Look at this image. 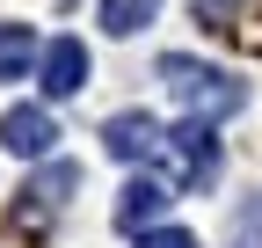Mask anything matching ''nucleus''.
I'll return each mask as SVG.
<instances>
[{"label":"nucleus","mask_w":262,"mask_h":248,"mask_svg":"<svg viewBox=\"0 0 262 248\" xmlns=\"http://www.w3.org/2000/svg\"><path fill=\"white\" fill-rule=\"evenodd\" d=\"M160 80H168V95H175L189 117H204V124L233 117V110L248 102V80H233L226 66H204V58H182V51L160 58Z\"/></svg>","instance_id":"1"},{"label":"nucleus","mask_w":262,"mask_h":248,"mask_svg":"<svg viewBox=\"0 0 262 248\" xmlns=\"http://www.w3.org/2000/svg\"><path fill=\"white\" fill-rule=\"evenodd\" d=\"M160 161H168L175 175V190H211L219 182V132L204 117H182V124H168V132H160Z\"/></svg>","instance_id":"2"},{"label":"nucleus","mask_w":262,"mask_h":248,"mask_svg":"<svg viewBox=\"0 0 262 248\" xmlns=\"http://www.w3.org/2000/svg\"><path fill=\"white\" fill-rule=\"evenodd\" d=\"M168 204H175V182L168 175H131L124 190H117V226L124 234H153Z\"/></svg>","instance_id":"3"},{"label":"nucleus","mask_w":262,"mask_h":248,"mask_svg":"<svg viewBox=\"0 0 262 248\" xmlns=\"http://www.w3.org/2000/svg\"><path fill=\"white\" fill-rule=\"evenodd\" d=\"M0 146H8V153H22V161H44V153L58 146V124H51V110H37V102H15L8 117H0Z\"/></svg>","instance_id":"4"},{"label":"nucleus","mask_w":262,"mask_h":248,"mask_svg":"<svg viewBox=\"0 0 262 248\" xmlns=\"http://www.w3.org/2000/svg\"><path fill=\"white\" fill-rule=\"evenodd\" d=\"M37 66H44V95L66 102V95H80V88H88V44H80V37H51Z\"/></svg>","instance_id":"5"},{"label":"nucleus","mask_w":262,"mask_h":248,"mask_svg":"<svg viewBox=\"0 0 262 248\" xmlns=\"http://www.w3.org/2000/svg\"><path fill=\"white\" fill-rule=\"evenodd\" d=\"M102 153L110 161H146V153H160V124L146 110H117L102 124Z\"/></svg>","instance_id":"6"},{"label":"nucleus","mask_w":262,"mask_h":248,"mask_svg":"<svg viewBox=\"0 0 262 248\" xmlns=\"http://www.w3.org/2000/svg\"><path fill=\"white\" fill-rule=\"evenodd\" d=\"M37 58H44L37 29H29V22H0V80H22Z\"/></svg>","instance_id":"7"},{"label":"nucleus","mask_w":262,"mask_h":248,"mask_svg":"<svg viewBox=\"0 0 262 248\" xmlns=\"http://www.w3.org/2000/svg\"><path fill=\"white\" fill-rule=\"evenodd\" d=\"M73 190H80V168H73V161H51L37 182H29V212H58Z\"/></svg>","instance_id":"8"},{"label":"nucleus","mask_w":262,"mask_h":248,"mask_svg":"<svg viewBox=\"0 0 262 248\" xmlns=\"http://www.w3.org/2000/svg\"><path fill=\"white\" fill-rule=\"evenodd\" d=\"M153 15H160V0H102V8H95V22H102L110 37H139Z\"/></svg>","instance_id":"9"},{"label":"nucleus","mask_w":262,"mask_h":248,"mask_svg":"<svg viewBox=\"0 0 262 248\" xmlns=\"http://www.w3.org/2000/svg\"><path fill=\"white\" fill-rule=\"evenodd\" d=\"M226 248H262V190L233 212V234H226Z\"/></svg>","instance_id":"10"},{"label":"nucleus","mask_w":262,"mask_h":248,"mask_svg":"<svg viewBox=\"0 0 262 248\" xmlns=\"http://www.w3.org/2000/svg\"><path fill=\"white\" fill-rule=\"evenodd\" d=\"M139 248H196V234H182V226H153V234H139Z\"/></svg>","instance_id":"11"}]
</instances>
